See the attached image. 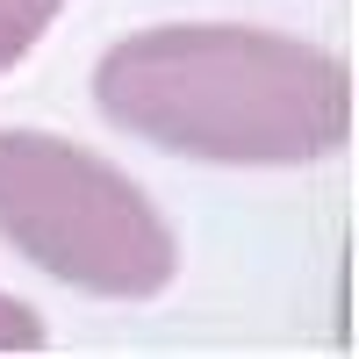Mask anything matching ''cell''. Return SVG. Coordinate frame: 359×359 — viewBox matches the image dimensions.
<instances>
[{
  "mask_svg": "<svg viewBox=\"0 0 359 359\" xmlns=\"http://www.w3.org/2000/svg\"><path fill=\"white\" fill-rule=\"evenodd\" d=\"M94 108L123 137L201 165H316L352 137L338 50L252 22H158L108 43Z\"/></svg>",
  "mask_w": 359,
  "mask_h": 359,
  "instance_id": "1",
  "label": "cell"
},
{
  "mask_svg": "<svg viewBox=\"0 0 359 359\" xmlns=\"http://www.w3.org/2000/svg\"><path fill=\"white\" fill-rule=\"evenodd\" d=\"M0 245L108 302H151L180 273V237L123 165L50 130H0Z\"/></svg>",
  "mask_w": 359,
  "mask_h": 359,
  "instance_id": "2",
  "label": "cell"
},
{
  "mask_svg": "<svg viewBox=\"0 0 359 359\" xmlns=\"http://www.w3.org/2000/svg\"><path fill=\"white\" fill-rule=\"evenodd\" d=\"M57 15H65V0H0V72H15L57 29Z\"/></svg>",
  "mask_w": 359,
  "mask_h": 359,
  "instance_id": "3",
  "label": "cell"
},
{
  "mask_svg": "<svg viewBox=\"0 0 359 359\" xmlns=\"http://www.w3.org/2000/svg\"><path fill=\"white\" fill-rule=\"evenodd\" d=\"M50 331H43V316L22 302V294H0V352H43Z\"/></svg>",
  "mask_w": 359,
  "mask_h": 359,
  "instance_id": "4",
  "label": "cell"
}]
</instances>
